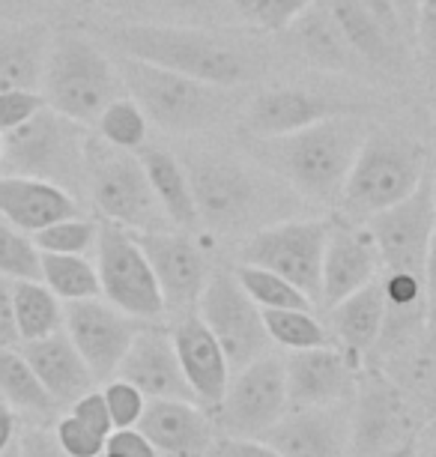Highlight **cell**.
Listing matches in <instances>:
<instances>
[{
  "label": "cell",
  "instance_id": "6",
  "mask_svg": "<svg viewBox=\"0 0 436 457\" xmlns=\"http://www.w3.org/2000/svg\"><path fill=\"white\" fill-rule=\"evenodd\" d=\"M114 66L123 87L138 102L150 123L168 135L201 132L216 123L227 105L225 87H212V84L194 81L189 75L119 54Z\"/></svg>",
  "mask_w": 436,
  "mask_h": 457
},
{
  "label": "cell",
  "instance_id": "22",
  "mask_svg": "<svg viewBox=\"0 0 436 457\" xmlns=\"http://www.w3.org/2000/svg\"><path fill=\"white\" fill-rule=\"evenodd\" d=\"M135 428L168 457H203L216 443L207 410L192 401H147Z\"/></svg>",
  "mask_w": 436,
  "mask_h": 457
},
{
  "label": "cell",
  "instance_id": "36",
  "mask_svg": "<svg viewBox=\"0 0 436 457\" xmlns=\"http://www.w3.org/2000/svg\"><path fill=\"white\" fill-rule=\"evenodd\" d=\"M0 275L10 281H39L42 252L30 234L0 215Z\"/></svg>",
  "mask_w": 436,
  "mask_h": 457
},
{
  "label": "cell",
  "instance_id": "43",
  "mask_svg": "<svg viewBox=\"0 0 436 457\" xmlns=\"http://www.w3.org/2000/svg\"><path fill=\"white\" fill-rule=\"evenodd\" d=\"M70 412L75 419H81L84 425L93 428L96 434H102L108 439V434L114 430V421H111V412H108V403H105V395L96 392V389H90L87 395H81L78 401H72L70 403Z\"/></svg>",
  "mask_w": 436,
  "mask_h": 457
},
{
  "label": "cell",
  "instance_id": "15",
  "mask_svg": "<svg viewBox=\"0 0 436 457\" xmlns=\"http://www.w3.org/2000/svg\"><path fill=\"white\" fill-rule=\"evenodd\" d=\"M341 114H362V108L341 96H332V93L308 90V87H276V90H263L245 108L243 135L248 137L290 135L305 126L320 123V120L341 117Z\"/></svg>",
  "mask_w": 436,
  "mask_h": 457
},
{
  "label": "cell",
  "instance_id": "23",
  "mask_svg": "<svg viewBox=\"0 0 436 457\" xmlns=\"http://www.w3.org/2000/svg\"><path fill=\"white\" fill-rule=\"evenodd\" d=\"M19 350L57 407L78 401L81 395H87L96 386L93 370L63 329L37 341H21Z\"/></svg>",
  "mask_w": 436,
  "mask_h": 457
},
{
  "label": "cell",
  "instance_id": "54",
  "mask_svg": "<svg viewBox=\"0 0 436 457\" xmlns=\"http://www.w3.org/2000/svg\"><path fill=\"white\" fill-rule=\"evenodd\" d=\"M424 439H427V443H433V445H436V419L424 428Z\"/></svg>",
  "mask_w": 436,
  "mask_h": 457
},
{
  "label": "cell",
  "instance_id": "42",
  "mask_svg": "<svg viewBox=\"0 0 436 457\" xmlns=\"http://www.w3.org/2000/svg\"><path fill=\"white\" fill-rule=\"evenodd\" d=\"M99 457H159V452L138 428H114Z\"/></svg>",
  "mask_w": 436,
  "mask_h": 457
},
{
  "label": "cell",
  "instance_id": "38",
  "mask_svg": "<svg viewBox=\"0 0 436 457\" xmlns=\"http://www.w3.org/2000/svg\"><path fill=\"white\" fill-rule=\"evenodd\" d=\"M105 403H108V412H111V421L114 428H135L141 419L144 407H147V398H144L141 389H135L129 379H119V377H111L105 383Z\"/></svg>",
  "mask_w": 436,
  "mask_h": 457
},
{
  "label": "cell",
  "instance_id": "51",
  "mask_svg": "<svg viewBox=\"0 0 436 457\" xmlns=\"http://www.w3.org/2000/svg\"><path fill=\"white\" fill-rule=\"evenodd\" d=\"M15 434H19V421H15V410L0 398V457H4L15 445Z\"/></svg>",
  "mask_w": 436,
  "mask_h": 457
},
{
  "label": "cell",
  "instance_id": "33",
  "mask_svg": "<svg viewBox=\"0 0 436 457\" xmlns=\"http://www.w3.org/2000/svg\"><path fill=\"white\" fill-rule=\"evenodd\" d=\"M260 314L269 341H276L278 347L290 353L329 344V332L314 317V308H260Z\"/></svg>",
  "mask_w": 436,
  "mask_h": 457
},
{
  "label": "cell",
  "instance_id": "55",
  "mask_svg": "<svg viewBox=\"0 0 436 457\" xmlns=\"http://www.w3.org/2000/svg\"><path fill=\"white\" fill-rule=\"evenodd\" d=\"M389 457H415V454H413V448L404 445V448H398V452H395V454H389Z\"/></svg>",
  "mask_w": 436,
  "mask_h": 457
},
{
  "label": "cell",
  "instance_id": "58",
  "mask_svg": "<svg viewBox=\"0 0 436 457\" xmlns=\"http://www.w3.org/2000/svg\"><path fill=\"white\" fill-rule=\"evenodd\" d=\"M427 457H436V445H433V452H431V454H427Z\"/></svg>",
  "mask_w": 436,
  "mask_h": 457
},
{
  "label": "cell",
  "instance_id": "37",
  "mask_svg": "<svg viewBox=\"0 0 436 457\" xmlns=\"http://www.w3.org/2000/svg\"><path fill=\"white\" fill-rule=\"evenodd\" d=\"M99 224L84 219V215H72V219L54 221L33 234L39 252L45 254H90L96 248Z\"/></svg>",
  "mask_w": 436,
  "mask_h": 457
},
{
  "label": "cell",
  "instance_id": "29",
  "mask_svg": "<svg viewBox=\"0 0 436 457\" xmlns=\"http://www.w3.org/2000/svg\"><path fill=\"white\" fill-rule=\"evenodd\" d=\"M290 30H293L296 48L311 66L326 69V72H353L362 63L323 4H314L311 10L299 15Z\"/></svg>",
  "mask_w": 436,
  "mask_h": 457
},
{
  "label": "cell",
  "instance_id": "39",
  "mask_svg": "<svg viewBox=\"0 0 436 457\" xmlns=\"http://www.w3.org/2000/svg\"><path fill=\"white\" fill-rule=\"evenodd\" d=\"M54 436L70 457H99L102 448H105V436L87 428L81 419H75L72 412L54 425Z\"/></svg>",
  "mask_w": 436,
  "mask_h": 457
},
{
  "label": "cell",
  "instance_id": "50",
  "mask_svg": "<svg viewBox=\"0 0 436 457\" xmlns=\"http://www.w3.org/2000/svg\"><path fill=\"white\" fill-rule=\"evenodd\" d=\"M395 6V15L400 21V30H404L407 42H413L415 37V21H418V10H422V0H391Z\"/></svg>",
  "mask_w": 436,
  "mask_h": 457
},
{
  "label": "cell",
  "instance_id": "25",
  "mask_svg": "<svg viewBox=\"0 0 436 457\" xmlns=\"http://www.w3.org/2000/svg\"><path fill=\"white\" fill-rule=\"evenodd\" d=\"M329 323L335 329L341 353L358 374L365 368V361L374 356L383 326H386V293H383L380 278L365 284L362 290L350 293L338 305H332Z\"/></svg>",
  "mask_w": 436,
  "mask_h": 457
},
{
  "label": "cell",
  "instance_id": "5",
  "mask_svg": "<svg viewBox=\"0 0 436 457\" xmlns=\"http://www.w3.org/2000/svg\"><path fill=\"white\" fill-rule=\"evenodd\" d=\"M87 132L48 105L24 126L4 135L0 174L48 179L78 197L87 188Z\"/></svg>",
  "mask_w": 436,
  "mask_h": 457
},
{
  "label": "cell",
  "instance_id": "8",
  "mask_svg": "<svg viewBox=\"0 0 436 457\" xmlns=\"http://www.w3.org/2000/svg\"><path fill=\"white\" fill-rule=\"evenodd\" d=\"M189 183L203 228L236 234L269 215V192L260 177L234 159L198 156L185 162Z\"/></svg>",
  "mask_w": 436,
  "mask_h": 457
},
{
  "label": "cell",
  "instance_id": "3",
  "mask_svg": "<svg viewBox=\"0 0 436 457\" xmlns=\"http://www.w3.org/2000/svg\"><path fill=\"white\" fill-rule=\"evenodd\" d=\"M431 170V156L413 137L374 126L353 162L341 192V210L350 221H367L400 204Z\"/></svg>",
  "mask_w": 436,
  "mask_h": 457
},
{
  "label": "cell",
  "instance_id": "1",
  "mask_svg": "<svg viewBox=\"0 0 436 457\" xmlns=\"http://www.w3.org/2000/svg\"><path fill=\"white\" fill-rule=\"evenodd\" d=\"M371 129L374 123L362 114H341L290 135L243 137L251 159L293 195L314 204H335Z\"/></svg>",
  "mask_w": 436,
  "mask_h": 457
},
{
  "label": "cell",
  "instance_id": "49",
  "mask_svg": "<svg viewBox=\"0 0 436 457\" xmlns=\"http://www.w3.org/2000/svg\"><path fill=\"white\" fill-rule=\"evenodd\" d=\"M358 4H362L365 10L371 12L374 19H377L383 28H386L398 42L409 46L407 37H404V30H400V21H398V15H395V6H391V0H358Z\"/></svg>",
  "mask_w": 436,
  "mask_h": 457
},
{
  "label": "cell",
  "instance_id": "47",
  "mask_svg": "<svg viewBox=\"0 0 436 457\" xmlns=\"http://www.w3.org/2000/svg\"><path fill=\"white\" fill-rule=\"evenodd\" d=\"M0 344L4 347H19V323H15V296L12 281L0 275Z\"/></svg>",
  "mask_w": 436,
  "mask_h": 457
},
{
  "label": "cell",
  "instance_id": "2",
  "mask_svg": "<svg viewBox=\"0 0 436 457\" xmlns=\"http://www.w3.org/2000/svg\"><path fill=\"white\" fill-rule=\"evenodd\" d=\"M108 46L119 57L189 75L212 87H236L248 79L251 66L230 42L201 28H170V24H123L105 33Z\"/></svg>",
  "mask_w": 436,
  "mask_h": 457
},
{
  "label": "cell",
  "instance_id": "10",
  "mask_svg": "<svg viewBox=\"0 0 436 457\" xmlns=\"http://www.w3.org/2000/svg\"><path fill=\"white\" fill-rule=\"evenodd\" d=\"M93 252H96L102 299L144 323H152L165 314L159 281L132 230L114 221H102Z\"/></svg>",
  "mask_w": 436,
  "mask_h": 457
},
{
  "label": "cell",
  "instance_id": "21",
  "mask_svg": "<svg viewBox=\"0 0 436 457\" xmlns=\"http://www.w3.org/2000/svg\"><path fill=\"white\" fill-rule=\"evenodd\" d=\"M170 338H174L179 368L189 379L194 401L207 410H216L230 383V365L216 335L207 329L198 312H189L179 314L177 326L170 329Z\"/></svg>",
  "mask_w": 436,
  "mask_h": 457
},
{
  "label": "cell",
  "instance_id": "20",
  "mask_svg": "<svg viewBox=\"0 0 436 457\" xmlns=\"http://www.w3.org/2000/svg\"><path fill=\"white\" fill-rule=\"evenodd\" d=\"M284 374H287V403L293 410L344 403V398L356 386L353 365L332 344L290 353V359H284Z\"/></svg>",
  "mask_w": 436,
  "mask_h": 457
},
{
  "label": "cell",
  "instance_id": "52",
  "mask_svg": "<svg viewBox=\"0 0 436 457\" xmlns=\"http://www.w3.org/2000/svg\"><path fill=\"white\" fill-rule=\"evenodd\" d=\"M168 6H177V10L183 12H203L212 6V0H165Z\"/></svg>",
  "mask_w": 436,
  "mask_h": 457
},
{
  "label": "cell",
  "instance_id": "46",
  "mask_svg": "<svg viewBox=\"0 0 436 457\" xmlns=\"http://www.w3.org/2000/svg\"><path fill=\"white\" fill-rule=\"evenodd\" d=\"M424 60L436 69V0H422V10H418V21H415V37Z\"/></svg>",
  "mask_w": 436,
  "mask_h": 457
},
{
  "label": "cell",
  "instance_id": "24",
  "mask_svg": "<svg viewBox=\"0 0 436 457\" xmlns=\"http://www.w3.org/2000/svg\"><path fill=\"white\" fill-rule=\"evenodd\" d=\"M0 215L33 237L48 224L81 215V204L72 192L48 179L0 174Z\"/></svg>",
  "mask_w": 436,
  "mask_h": 457
},
{
  "label": "cell",
  "instance_id": "28",
  "mask_svg": "<svg viewBox=\"0 0 436 457\" xmlns=\"http://www.w3.org/2000/svg\"><path fill=\"white\" fill-rule=\"evenodd\" d=\"M51 33L42 24L0 28V90H39Z\"/></svg>",
  "mask_w": 436,
  "mask_h": 457
},
{
  "label": "cell",
  "instance_id": "41",
  "mask_svg": "<svg viewBox=\"0 0 436 457\" xmlns=\"http://www.w3.org/2000/svg\"><path fill=\"white\" fill-rule=\"evenodd\" d=\"M317 0H258L251 21L263 30H290L302 12H308Z\"/></svg>",
  "mask_w": 436,
  "mask_h": 457
},
{
  "label": "cell",
  "instance_id": "48",
  "mask_svg": "<svg viewBox=\"0 0 436 457\" xmlns=\"http://www.w3.org/2000/svg\"><path fill=\"white\" fill-rule=\"evenodd\" d=\"M424 296H427V323L436 332V224L433 237L427 245V261H424Z\"/></svg>",
  "mask_w": 436,
  "mask_h": 457
},
{
  "label": "cell",
  "instance_id": "18",
  "mask_svg": "<svg viewBox=\"0 0 436 457\" xmlns=\"http://www.w3.org/2000/svg\"><path fill=\"white\" fill-rule=\"evenodd\" d=\"M380 278V254L365 224L335 219L329 228V243L323 252L320 305L332 308L350 293Z\"/></svg>",
  "mask_w": 436,
  "mask_h": 457
},
{
  "label": "cell",
  "instance_id": "30",
  "mask_svg": "<svg viewBox=\"0 0 436 457\" xmlns=\"http://www.w3.org/2000/svg\"><path fill=\"white\" fill-rule=\"evenodd\" d=\"M0 398L15 412H28V416H51L57 410L54 398L33 374L21 350L4 347V344H0Z\"/></svg>",
  "mask_w": 436,
  "mask_h": 457
},
{
  "label": "cell",
  "instance_id": "56",
  "mask_svg": "<svg viewBox=\"0 0 436 457\" xmlns=\"http://www.w3.org/2000/svg\"><path fill=\"white\" fill-rule=\"evenodd\" d=\"M4 457H19V445H12V448H10V452H6Z\"/></svg>",
  "mask_w": 436,
  "mask_h": 457
},
{
  "label": "cell",
  "instance_id": "26",
  "mask_svg": "<svg viewBox=\"0 0 436 457\" xmlns=\"http://www.w3.org/2000/svg\"><path fill=\"white\" fill-rule=\"evenodd\" d=\"M323 6L335 19V24L356 51L365 66L383 69V72H400L407 63V48L398 42L383 24L365 10L358 0H323Z\"/></svg>",
  "mask_w": 436,
  "mask_h": 457
},
{
  "label": "cell",
  "instance_id": "4",
  "mask_svg": "<svg viewBox=\"0 0 436 457\" xmlns=\"http://www.w3.org/2000/svg\"><path fill=\"white\" fill-rule=\"evenodd\" d=\"M123 90L119 72L105 51L81 33L63 30L51 37L39 93L45 105L72 123L93 126L102 108Z\"/></svg>",
  "mask_w": 436,
  "mask_h": 457
},
{
  "label": "cell",
  "instance_id": "19",
  "mask_svg": "<svg viewBox=\"0 0 436 457\" xmlns=\"http://www.w3.org/2000/svg\"><path fill=\"white\" fill-rule=\"evenodd\" d=\"M258 439L276 448L281 457H347L350 416L341 403L299 407L290 416H281Z\"/></svg>",
  "mask_w": 436,
  "mask_h": 457
},
{
  "label": "cell",
  "instance_id": "12",
  "mask_svg": "<svg viewBox=\"0 0 436 457\" xmlns=\"http://www.w3.org/2000/svg\"><path fill=\"white\" fill-rule=\"evenodd\" d=\"M287 407L284 359L267 353L236 370L216 407V421L225 436L258 439L284 416Z\"/></svg>",
  "mask_w": 436,
  "mask_h": 457
},
{
  "label": "cell",
  "instance_id": "27",
  "mask_svg": "<svg viewBox=\"0 0 436 457\" xmlns=\"http://www.w3.org/2000/svg\"><path fill=\"white\" fill-rule=\"evenodd\" d=\"M138 159L144 170H147L150 186H152V192H156L168 221L174 224L177 230L201 228L198 206H194V195L189 183V170H185L183 162L170 156L168 150H159V146H141Z\"/></svg>",
  "mask_w": 436,
  "mask_h": 457
},
{
  "label": "cell",
  "instance_id": "31",
  "mask_svg": "<svg viewBox=\"0 0 436 457\" xmlns=\"http://www.w3.org/2000/svg\"><path fill=\"white\" fill-rule=\"evenodd\" d=\"M12 296L21 341H37L63 329V302L42 281H12Z\"/></svg>",
  "mask_w": 436,
  "mask_h": 457
},
{
  "label": "cell",
  "instance_id": "32",
  "mask_svg": "<svg viewBox=\"0 0 436 457\" xmlns=\"http://www.w3.org/2000/svg\"><path fill=\"white\" fill-rule=\"evenodd\" d=\"M39 281L63 302H81L102 296L96 263L87 254H45L42 252Z\"/></svg>",
  "mask_w": 436,
  "mask_h": 457
},
{
  "label": "cell",
  "instance_id": "13",
  "mask_svg": "<svg viewBox=\"0 0 436 457\" xmlns=\"http://www.w3.org/2000/svg\"><path fill=\"white\" fill-rule=\"evenodd\" d=\"M144 320L123 314L102 296L66 302L63 305V332L78 347L93 377H96V383L117 374V365L123 361L126 350H129Z\"/></svg>",
  "mask_w": 436,
  "mask_h": 457
},
{
  "label": "cell",
  "instance_id": "7",
  "mask_svg": "<svg viewBox=\"0 0 436 457\" xmlns=\"http://www.w3.org/2000/svg\"><path fill=\"white\" fill-rule=\"evenodd\" d=\"M87 192L102 219L132 234L174 228L152 192L141 159L105 144L102 137H87Z\"/></svg>",
  "mask_w": 436,
  "mask_h": 457
},
{
  "label": "cell",
  "instance_id": "16",
  "mask_svg": "<svg viewBox=\"0 0 436 457\" xmlns=\"http://www.w3.org/2000/svg\"><path fill=\"white\" fill-rule=\"evenodd\" d=\"M409 410L404 389L391 377L371 374L358 386V407L350 428V445L356 457L395 454L404 448Z\"/></svg>",
  "mask_w": 436,
  "mask_h": 457
},
{
  "label": "cell",
  "instance_id": "45",
  "mask_svg": "<svg viewBox=\"0 0 436 457\" xmlns=\"http://www.w3.org/2000/svg\"><path fill=\"white\" fill-rule=\"evenodd\" d=\"M212 457H281L276 448L263 439H239V436H221L212 443Z\"/></svg>",
  "mask_w": 436,
  "mask_h": 457
},
{
  "label": "cell",
  "instance_id": "57",
  "mask_svg": "<svg viewBox=\"0 0 436 457\" xmlns=\"http://www.w3.org/2000/svg\"><path fill=\"white\" fill-rule=\"evenodd\" d=\"M0 168H4V135H0Z\"/></svg>",
  "mask_w": 436,
  "mask_h": 457
},
{
  "label": "cell",
  "instance_id": "44",
  "mask_svg": "<svg viewBox=\"0 0 436 457\" xmlns=\"http://www.w3.org/2000/svg\"><path fill=\"white\" fill-rule=\"evenodd\" d=\"M15 445H19V457H70L60 448L54 430L48 428H24L15 436Z\"/></svg>",
  "mask_w": 436,
  "mask_h": 457
},
{
  "label": "cell",
  "instance_id": "17",
  "mask_svg": "<svg viewBox=\"0 0 436 457\" xmlns=\"http://www.w3.org/2000/svg\"><path fill=\"white\" fill-rule=\"evenodd\" d=\"M119 379H129L135 389L144 392L147 401H192L194 392L179 368L177 347L170 332L152 323H144L132 338L123 361L117 365Z\"/></svg>",
  "mask_w": 436,
  "mask_h": 457
},
{
  "label": "cell",
  "instance_id": "53",
  "mask_svg": "<svg viewBox=\"0 0 436 457\" xmlns=\"http://www.w3.org/2000/svg\"><path fill=\"white\" fill-rule=\"evenodd\" d=\"M227 4L234 6V10H236L239 15H245V19H251L254 4H258V0H227Z\"/></svg>",
  "mask_w": 436,
  "mask_h": 457
},
{
  "label": "cell",
  "instance_id": "35",
  "mask_svg": "<svg viewBox=\"0 0 436 457\" xmlns=\"http://www.w3.org/2000/svg\"><path fill=\"white\" fill-rule=\"evenodd\" d=\"M234 275L258 308H314V302L308 299L296 284L281 278L278 272L263 270V266L239 263Z\"/></svg>",
  "mask_w": 436,
  "mask_h": 457
},
{
  "label": "cell",
  "instance_id": "9",
  "mask_svg": "<svg viewBox=\"0 0 436 457\" xmlns=\"http://www.w3.org/2000/svg\"><path fill=\"white\" fill-rule=\"evenodd\" d=\"M329 219H287L267 224L245 239L243 263L263 266L296 284L314 305H320L323 252L329 243Z\"/></svg>",
  "mask_w": 436,
  "mask_h": 457
},
{
  "label": "cell",
  "instance_id": "14",
  "mask_svg": "<svg viewBox=\"0 0 436 457\" xmlns=\"http://www.w3.org/2000/svg\"><path fill=\"white\" fill-rule=\"evenodd\" d=\"M135 239L152 266L161 299H165V312L189 314L192 308H198V299L210 278L207 257L198 243L185 230L174 228L135 234Z\"/></svg>",
  "mask_w": 436,
  "mask_h": 457
},
{
  "label": "cell",
  "instance_id": "11",
  "mask_svg": "<svg viewBox=\"0 0 436 457\" xmlns=\"http://www.w3.org/2000/svg\"><path fill=\"white\" fill-rule=\"evenodd\" d=\"M198 314L221 344L230 370H239L248 361L267 356L272 341L263 326V314L234 272H210L207 287L198 299Z\"/></svg>",
  "mask_w": 436,
  "mask_h": 457
},
{
  "label": "cell",
  "instance_id": "34",
  "mask_svg": "<svg viewBox=\"0 0 436 457\" xmlns=\"http://www.w3.org/2000/svg\"><path fill=\"white\" fill-rule=\"evenodd\" d=\"M93 126H96V137L129 153L141 150L150 135V120L132 96H117L108 102Z\"/></svg>",
  "mask_w": 436,
  "mask_h": 457
},
{
  "label": "cell",
  "instance_id": "40",
  "mask_svg": "<svg viewBox=\"0 0 436 457\" xmlns=\"http://www.w3.org/2000/svg\"><path fill=\"white\" fill-rule=\"evenodd\" d=\"M45 108L39 90H0V135L24 126Z\"/></svg>",
  "mask_w": 436,
  "mask_h": 457
}]
</instances>
